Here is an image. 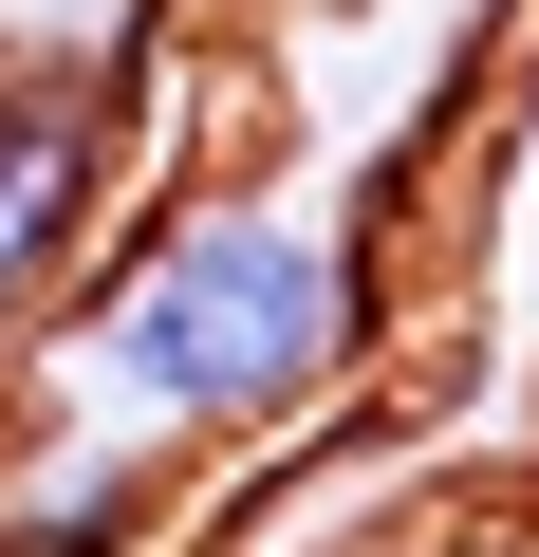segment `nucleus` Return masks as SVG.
Returning a JSON list of instances; mask_svg holds the SVG:
<instances>
[{
  "mask_svg": "<svg viewBox=\"0 0 539 557\" xmlns=\"http://www.w3.org/2000/svg\"><path fill=\"white\" fill-rule=\"evenodd\" d=\"M465 242H539V0H483V94H465Z\"/></svg>",
  "mask_w": 539,
  "mask_h": 557,
  "instance_id": "obj_2",
  "label": "nucleus"
},
{
  "mask_svg": "<svg viewBox=\"0 0 539 557\" xmlns=\"http://www.w3.org/2000/svg\"><path fill=\"white\" fill-rule=\"evenodd\" d=\"M409 354V242H391V168L372 186H317L280 149H223V168H168L94 260L75 298L20 335L0 409L38 428H112V446H168V465H260L335 409H372Z\"/></svg>",
  "mask_w": 539,
  "mask_h": 557,
  "instance_id": "obj_1",
  "label": "nucleus"
}]
</instances>
